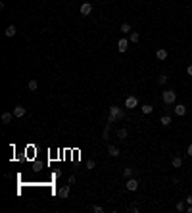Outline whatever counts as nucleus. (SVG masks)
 <instances>
[{"label": "nucleus", "instance_id": "1", "mask_svg": "<svg viewBox=\"0 0 192 213\" xmlns=\"http://www.w3.org/2000/svg\"><path fill=\"white\" fill-rule=\"evenodd\" d=\"M108 110H110V113H108V119H106V121L110 123V125H112V123H115V121H119V119H125V113L119 110L117 106H110Z\"/></svg>", "mask_w": 192, "mask_h": 213}, {"label": "nucleus", "instance_id": "2", "mask_svg": "<svg viewBox=\"0 0 192 213\" xmlns=\"http://www.w3.org/2000/svg\"><path fill=\"white\" fill-rule=\"evenodd\" d=\"M162 100H163V104H175V100H177V92L175 90H171V88H167V90L162 94Z\"/></svg>", "mask_w": 192, "mask_h": 213}, {"label": "nucleus", "instance_id": "3", "mask_svg": "<svg viewBox=\"0 0 192 213\" xmlns=\"http://www.w3.org/2000/svg\"><path fill=\"white\" fill-rule=\"evenodd\" d=\"M137 106H138V98H137V96H127L125 108H129V110H134Z\"/></svg>", "mask_w": 192, "mask_h": 213}, {"label": "nucleus", "instance_id": "4", "mask_svg": "<svg viewBox=\"0 0 192 213\" xmlns=\"http://www.w3.org/2000/svg\"><path fill=\"white\" fill-rule=\"evenodd\" d=\"M125 188H127V190H131V192H134V190H137V188H138V180H137V179H133V177H131V179H129V180H127V184H125Z\"/></svg>", "mask_w": 192, "mask_h": 213}, {"label": "nucleus", "instance_id": "5", "mask_svg": "<svg viewBox=\"0 0 192 213\" xmlns=\"http://www.w3.org/2000/svg\"><path fill=\"white\" fill-rule=\"evenodd\" d=\"M92 12V4L90 2H83V6H81V15H90Z\"/></svg>", "mask_w": 192, "mask_h": 213}, {"label": "nucleus", "instance_id": "6", "mask_svg": "<svg viewBox=\"0 0 192 213\" xmlns=\"http://www.w3.org/2000/svg\"><path fill=\"white\" fill-rule=\"evenodd\" d=\"M175 115H179V117H183L184 113H186V106H183V104H177V106H175Z\"/></svg>", "mask_w": 192, "mask_h": 213}, {"label": "nucleus", "instance_id": "7", "mask_svg": "<svg viewBox=\"0 0 192 213\" xmlns=\"http://www.w3.org/2000/svg\"><path fill=\"white\" fill-rule=\"evenodd\" d=\"M117 48H119V52H127V48H129V40L127 39H121L117 42Z\"/></svg>", "mask_w": 192, "mask_h": 213}, {"label": "nucleus", "instance_id": "8", "mask_svg": "<svg viewBox=\"0 0 192 213\" xmlns=\"http://www.w3.org/2000/svg\"><path fill=\"white\" fill-rule=\"evenodd\" d=\"M58 196H60V198H67V196H69V184L61 186V188L58 190Z\"/></svg>", "mask_w": 192, "mask_h": 213}, {"label": "nucleus", "instance_id": "9", "mask_svg": "<svg viewBox=\"0 0 192 213\" xmlns=\"http://www.w3.org/2000/svg\"><path fill=\"white\" fill-rule=\"evenodd\" d=\"M108 154H110L112 158H117V155H119V148L113 146V144H110V146H108Z\"/></svg>", "mask_w": 192, "mask_h": 213}, {"label": "nucleus", "instance_id": "10", "mask_svg": "<svg viewBox=\"0 0 192 213\" xmlns=\"http://www.w3.org/2000/svg\"><path fill=\"white\" fill-rule=\"evenodd\" d=\"M14 115H15V117H23V115H25V108H23V106H15V108H14Z\"/></svg>", "mask_w": 192, "mask_h": 213}, {"label": "nucleus", "instance_id": "11", "mask_svg": "<svg viewBox=\"0 0 192 213\" xmlns=\"http://www.w3.org/2000/svg\"><path fill=\"white\" fill-rule=\"evenodd\" d=\"M171 165H173L175 169H179L181 165H183V158H179V155H175V158L171 159Z\"/></svg>", "mask_w": 192, "mask_h": 213}, {"label": "nucleus", "instance_id": "12", "mask_svg": "<svg viewBox=\"0 0 192 213\" xmlns=\"http://www.w3.org/2000/svg\"><path fill=\"white\" fill-rule=\"evenodd\" d=\"M140 111L144 113V115H148V113H152V111H154V108L150 106V104H144V106H140Z\"/></svg>", "mask_w": 192, "mask_h": 213}, {"label": "nucleus", "instance_id": "13", "mask_svg": "<svg viewBox=\"0 0 192 213\" xmlns=\"http://www.w3.org/2000/svg\"><path fill=\"white\" fill-rule=\"evenodd\" d=\"M156 58H158V60H165V58H167V50L159 48L158 52H156Z\"/></svg>", "mask_w": 192, "mask_h": 213}, {"label": "nucleus", "instance_id": "14", "mask_svg": "<svg viewBox=\"0 0 192 213\" xmlns=\"http://www.w3.org/2000/svg\"><path fill=\"white\" fill-rule=\"evenodd\" d=\"M15 33H17V29H15L14 25H8V27H6V37H14Z\"/></svg>", "mask_w": 192, "mask_h": 213}, {"label": "nucleus", "instance_id": "15", "mask_svg": "<svg viewBox=\"0 0 192 213\" xmlns=\"http://www.w3.org/2000/svg\"><path fill=\"white\" fill-rule=\"evenodd\" d=\"M159 123H162L163 127H169V125H171V117H169V115H162V119H159Z\"/></svg>", "mask_w": 192, "mask_h": 213}, {"label": "nucleus", "instance_id": "16", "mask_svg": "<svg viewBox=\"0 0 192 213\" xmlns=\"http://www.w3.org/2000/svg\"><path fill=\"white\" fill-rule=\"evenodd\" d=\"M10 121H12V113H10V111H6V113H2V123H4V125H8Z\"/></svg>", "mask_w": 192, "mask_h": 213}, {"label": "nucleus", "instance_id": "17", "mask_svg": "<svg viewBox=\"0 0 192 213\" xmlns=\"http://www.w3.org/2000/svg\"><path fill=\"white\" fill-rule=\"evenodd\" d=\"M127 134H129L127 129H119V131H117V138H119V140H123V138H127Z\"/></svg>", "mask_w": 192, "mask_h": 213}, {"label": "nucleus", "instance_id": "18", "mask_svg": "<svg viewBox=\"0 0 192 213\" xmlns=\"http://www.w3.org/2000/svg\"><path fill=\"white\" fill-rule=\"evenodd\" d=\"M129 40H131V42H134V44H137L138 40H140V35H138L137 31H133V33H131V39H129Z\"/></svg>", "mask_w": 192, "mask_h": 213}, {"label": "nucleus", "instance_id": "19", "mask_svg": "<svg viewBox=\"0 0 192 213\" xmlns=\"http://www.w3.org/2000/svg\"><path fill=\"white\" fill-rule=\"evenodd\" d=\"M119 31H121V33H123V35H127V33H131V25H129V23H123V25H121V29H119Z\"/></svg>", "mask_w": 192, "mask_h": 213}, {"label": "nucleus", "instance_id": "20", "mask_svg": "<svg viewBox=\"0 0 192 213\" xmlns=\"http://www.w3.org/2000/svg\"><path fill=\"white\" fill-rule=\"evenodd\" d=\"M27 86H29V90H37V88H39V83L33 79V81H29V85H27Z\"/></svg>", "mask_w": 192, "mask_h": 213}, {"label": "nucleus", "instance_id": "21", "mask_svg": "<svg viewBox=\"0 0 192 213\" xmlns=\"http://www.w3.org/2000/svg\"><path fill=\"white\" fill-rule=\"evenodd\" d=\"M123 175H125L127 179H131V177H133V167H125V169H123Z\"/></svg>", "mask_w": 192, "mask_h": 213}, {"label": "nucleus", "instance_id": "22", "mask_svg": "<svg viewBox=\"0 0 192 213\" xmlns=\"http://www.w3.org/2000/svg\"><path fill=\"white\" fill-rule=\"evenodd\" d=\"M167 81H169V77H167V75H159V79H158V83H159V85H165Z\"/></svg>", "mask_w": 192, "mask_h": 213}, {"label": "nucleus", "instance_id": "23", "mask_svg": "<svg viewBox=\"0 0 192 213\" xmlns=\"http://www.w3.org/2000/svg\"><path fill=\"white\" fill-rule=\"evenodd\" d=\"M175 207H177V211H184V209H186V205H184V202H179V204H177V205H175Z\"/></svg>", "mask_w": 192, "mask_h": 213}, {"label": "nucleus", "instance_id": "24", "mask_svg": "<svg viewBox=\"0 0 192 213\" xmlns=\"http://www.w3.org/2000/svg\"><path fill=\"white\" fill-rule=\"evenodd\" d=\"M90 209L94 211V213H102V211H104V207H100V205H92Z\"/></svg>", "mask_w": 192, "mask_h": 213}, {"label": "nucleus", "instance_id": "25", "mask_svg": "<svg viewBox=\"0 0 192 213\" xmlns=\"http://www.w3.org/2000/svg\"><path fill=\"white\" fill-rule=\"evenodd\" d=\"M94 165H96L94 159H89V161H87V167H89V169H94Z\"/></svg>", "mask_w": 192, "mask_h": 213}, {"label": "nucleus", "instance_id": "26", "mask_svg": "<svg viewBox=\"0 0 192 213\" xmlns=\"http://www.w3.org/2000/svg\"><path fill=\"white\" fill-rule=\"evenodd\" d=\"M186 73H188V75L192 77V65H188V67H186Z\"/></svg>", "mask_w": 192, "mask_h": 213}, {"label": "nucleus", "instance_id": "27", "mask_svg": "<svg viewBox=\"0 0 192 213\" xmlns=\"http://www.w3.org/2000/svg\"><path fill=\"white\" fill-rule=\"evenodd\" d=\"M186 204H190V205H192V194L188 196V198H186Z\"/></svg>", "mask_w": 192, "mask_h": 213}, {"label": "nucleus", "instance_id": "28", "mask_svg": "<svg viewBox=\"0 0 192 213\" xmlns=\"http://www.w3.org/2000/svg\"><path fill=\"white\" fill-rule=\"evenodd\" d=\"M186 152H188V155H192V144L188 146V150H186Z\"/></svg>", "mask_w": 192, "mask_h": 213}, {"label": "nucleus", "instance_id": "29", "mask_svg": "<svg viewBox=\"0 0 192 213\" xmlns=\"http://www.w3.org/2000/svg\"><path fill=\"white\" fill-rule=\"evenodd\" d=\"M186 211H188V213H192V205H188V207H186Z\"/></svg>", "mask_w": 192, "mask_h": 213}, {"label": "nucleus", "instance_id": "30", "mask_svg": "<svg viewBox=\"0 0 192 213\" xmlns=\"http://www.w3.org/2000/svg\"><path fill=\"white\" fill-rule=\"evenodd\" d=\"M83 2H89V0H83Z\"/></svg>", "mask_w": 192, "mask_h": 213}]
</instances>
